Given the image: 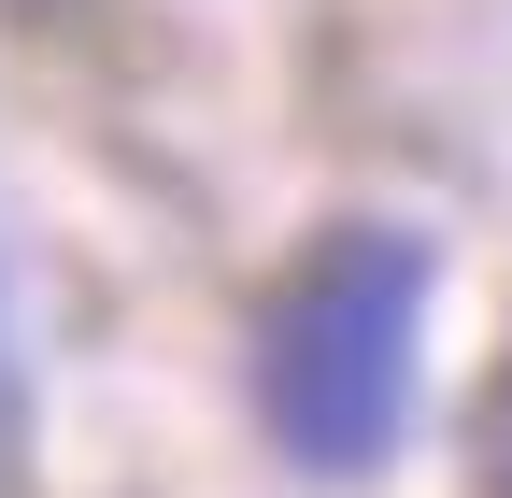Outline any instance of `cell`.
Instances as JSON below:
<instances>
[{"label": "cell", "mask_w": 512, "mask_h": 498, "mask_svg": "<svg viewBox=\"0 0 512 498\" xmlns=\"http://www.w3.org/2000/svg\"><path fill=\"white\" fill-rule=\"evenodd\" d=\"M427 242L413 228H328L313 257L285 271V299L256 314V427L299 456V470H384L399 456V427H413V356H427Z\"/></svg>", "instance_id": "1"}, {"label": "cell", "mask_w": 512, "mask_h": 498, "mask_svg": "<svg viewBox=\"0 0 512 498\" xmlns=\"http://www.w3.org/2000/svg\"><path fill=\"white\" fill-rule=\"evenodd\" d=\"M0 498H29V328H15V271H0Z\"/></svg>", "instance_id": "2"}, {"label": "cell", "mask_w": 512, "mask_h": 498, "mask_svg": "<svg viewBox=\"0 0 512 498\" xmlns=\"http://www.w3.org/2000/svg\"><path fill=\"white\" fill-rule=\"evenodd\" d=\"M15 15H57V0H15Z\"/></svg>", "instance_id": "3"}]
</instances>
